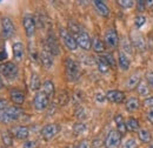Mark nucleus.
I'll return each instance as SVG.
<instances>
[{
    "instance_id": "nucleus-1",
    "label": "nucleus",
    "mask_w": 153,
    "mask_h": 148,
    "mask_svg": "<svg viewBox=\"0 0 153 148\" xmlns=\"http://www.w3.org/2000/svg\"><path fill=\"white\" fill-rule=\"evenodd\" d=\"M65 72L68 81H76L80 78V67L76 60L72 58H66L65 60Z\"/></svg>"
},
{
    "instance_id": "nucleus-2",
    "label": "nucleus",
    "mask_w": 153,
    "mask_h": 148,
    "mask_svg": "<svg viewBox=\"0 0 153 148\" xmlns=\"http://www.w3.org/2000/svg\"><path fill=\"white\" fill-rule=\"evenodd\" d=\"M22 111L19 107H7L5 111L0 112V122L1 124H7L13 120L19 119Z\"/></svg>"
},
{
    "instance_id": "nucleus-3",
    "label": "nucleus",
    "mask_w": 153,
    "mask_h": 148,
    "mask_svg": "<svg viewBox=\"0 0 153 148\" xmlns=\"http://www.w3.org/2000/svg\"><path fill=\"white\" fill-rule=\"evenodd\" d=\"M0 73L5 78L12 80L18 76V67L13 62H5V64L0 65Z\"/></svg>"
},
{
    "instance_id": "nucleus-4",
    "label": "nucleus",
    "mask_w": 153,
    "mask_h": 148,
    "mask_svg": "<svg viewBox=\"0 0 153 148\" xmlns=\"http://www.w3.org/2000/svg\"><path fill=\"white\" fill-rule=\"evenodd\" d=\"M60 37H61V40H62L64 45L70 51H76V48H78V44H76V38L70 33V31H67L65 28H61L60 30Z\"/></svg>"
},
{
    "instance_id": "nucleus-5",
    "label": "nucleus",
    "mask_w": 153,
    "mask_h": 148,
    "mask_svg": "<svg viewBox=\"0 0 153 148\" xmlns=\"http://www.w3.org/2000/svg\"><path fill=\"white\" fill-rule=\"evenodd\" d=\"M48 102H50V98L47 96L46 93H44L42 91L37 93L36 96H34V100H33L34 108L39 112L45 111L47 108V106H48Z\"/></svg>"
},
{
    "instance_id": "nucleus-6",
    "label": "nucleus",
    "mask_w": 153,
    "mask_h": 148,
    "mask_svg": "<svg viewBox=\"0 0 153 148\" xmlns=\"http://www.w3.org/2000/svg\"><path fill=\"white\" fill-rule=\"evenodd\" d=\"M120 144H121V134L118 130H111L105 139L106 148H118Z\"/></svg>"
},
{
    "instance_id": "nucleus-7",
    "label": "nucleus",
    "mask_w": 153,
    "mask_h": 148,
    "mask_svg": "<svg viewBox=\"0 0 153 148\" xmlns=\"http://www.w3.org/2000/svg\"><path fill=\"white\" fill-rule=\"evenodd\" d=\"M59 130H60V127L58 126L57 124H48L41 130V135H42V138L45 140L48 141V140L53 139L59 133Z\"/></svg>"
},
{
    "instance_id": "nucleus-8",
    "label": "nucleus",
    "mask_w": 153,
    "mask_h": 148,
    "mask_svg": "<svg viewBox=\"0 0 153 148\" xmlns=\"http://www.w3.org/2000/svg\"><path fill=\"white\" fill-rule=\"evenodd\" d=\"M1 24H2V37L5 39H8L13 36L14 33V25H13V21L8 17H5L1 20Z\"/></svg>"
},
{
    "instance_id": "nucleus-9",
    "label": "nucleus",
    "mask_w": 153,
    "mask_h": 148,
    "mask_svg": "<svg viewBox=\"0 0 153 148\" xmlns=\"http://www.w3.org/2000/svg\"><path fill=\"white\" fill-rule=\"evenodd\" d=\"M76 40L78 46H80L82 50L88 51V50L91 48V46H92L91 38H90V36H88L86 32H82V31H81V32L76 37Z\"/></svg>"
},
{
    "instance_id": "nucleus-10",
    "label": "nucleus",
    "mask_w": 153,
    "mask_h": 148,
    "mask_svg": "<svg viewBox=\"0 0 153 148\" xmlns=\"http://www.w3.org/2000/svg\"><path fill=\"white\" fill-rule=\"evenodd\" d=\"M22 25H24V30L26 36L30 38L32 37L36 32V21L31 16H26L22 20Z\"/></svg>"
},
{
    "instance_id": "nucleus-11",
    "label": "nucleus",
    "mask_w": 153,
    "mask_h": 148,
    "mask_svg": "<svg viewBox=\"0 0 153 148\" xmlns=\"http://www.w3.org/2000/svg\"><path fill=\"white\" fill-rule=\"evenodd\" d=\"M105 44L113 48V47H117L118 44H119V38H118V34L114 30H107L106 33H105Z\"/></svg>"
},
{
    "instance_id": "nucleus-12",
    "label": "nucleus",
    "mask_w": 153,
    "mask_h": 148,
    "mask_svg": "<svg viewBox=\"0 0 153 148\" xmlns=\"http://www.w3.org/2000/svg\"><path fill=\"white\" fill-rule=\"evenodd\" d=\"M106 99H107L108 101H111V102L120 104V102L124 101L125 94H124V92H121V91H115V90L108 91V92L106 93Z\"/></svg>"
},
{
    "instance_id": "nucleus-13",
    "label": "nucleus",
    "mask_w": 153,
    "mask_h": 148,
    "mask_svg": "<svg viewBox=\"0 0 153 148\" xmlns=\"http://www.w3.org/2000/svg\"><path fill=\"white\" fill-rule=\"evenodd\" d=\"M13 56H14V60L17 62L22 61L24 56H25V47L21 42H16L13 44Z\"/></svg>"
},
{
    "instance_id": "nucleus-14",
    "label": "nucleus",
    "mask_w": 153,
    "mask_h": 148,
    "mask_svg": "<svg viewBox=\"0 0 153 148\" xmlns=\"http://www.w3.org/2000/svg\"><path fill=\"white\" fill-rule=\"evenodd\" d=\"M40 60H41V64L45 68H51L52 65H53V58H52V54L47 51V50H42L40 52Z\"/></svg>"
},
{
    "instance_id": "nucleus-15",
    "label": "nucleus",
    "mask_w": 153,
    "mask_h": 148,
    "mask_svg": "<svg viewBox=\"0 0 153 148\" xmlns=\"http://www.w3.org/2000/svg\"><path fill=\"white\" fill-rule=\"evenodd\" d=\"M93 5L96 7L97 12L102 16V17H108L110 16V8L107 7V5L104 2V1H100V0H94L93 1Z\"/></svg>"
},
{
    "instance_id": "nucleus-16",
    "label": "nucleus",
    "mask_w": 153,
    "mask_h": 148,
    "mask_svg": "<svg viewBox=\"0 0 153 148\" xmlns=\"http://www.w3.org/2000/svg\"><path fill=\"white\" fill-rule=\"evenodd\" d=\"M10 96H11V100L16 105H22L25 101V94L19 90H12L10 92Z\"/></svg>"
},
{
    "instance_id": "nucleus-17",
    "label": "nucleus",
    "mask_w": 153,
    "mask_h": 148,
    "mask_svg": "<svg viewBox=\"0 0 153 148\" xmlns=\"http://www.w3.org/2000/svg\"><path fill=\"white\" fill-rule=\"evenodd\" d=\"M118 62H119V66H120V68H121L123 71H127V70L130 68V65H131L130 59H128V56H126L123 51H121V52H119V56H118Z\"/></svg>"
},
{
    "instance_id": "nucleus-18",
    "label": "nucleus",
    "mask_w": 153,
    "mask_h": 148,
    "mask_svg": "<svg viewBox=\"0 0 153 148\" xmlns=\"http://www.w3.org/2000/svg\"><path fill=\"white\" fill-rule=\"evenodd\" d=\"M140 108V101L137 99V98H130L127 101H126V111L127 112H137Z\"/></svg>"
},
{
    "instance_id": "nucleus-19",
    "label": "nucleus",
    "mask_w": 153,
    "mask_h": 148,
    "mask_svg": "<svg viewBox=\"0 0 153 148\" xmlns=\"http://www.w3.org/2000/svg\"><path fill=\"white\" fill-rule=\"evenodd\" d=\"M46 50L51 53V54H58L59 53V47L57 45L56 39L52 37H48L47 42H46Z\"/></svg>"
},
{
    "instance_id": "nucleus-20",
    "label": "nucleus",
    "mask_w": 153,
    "mask_h": 148,
    "mask_svg": "<svg viewBox=\"0 0 153 148\" xmlns=\"http://www.w3.org/2000/svg\"><path fill=\"white\" fill-rule=\"evenodd\" d=\"M14 135H16V138L19 139V140H25V139L28 138L30 130H28V128H27L26 126H19V127H17V128L14 130Z\"/></svg>"
},
{
    "instance_id": "nucleus-21",
    "label": "nucleus",
    "mask_w": 153,
    "mask_h": 148,
    "mask_svg": "<svg viewBox=\"0 0 153 148\" xmlns=\"http://www.w3.org/2000/svg\"><path fill=\"white\" fill-rule=\"evenodd\" d=\"M114 121H115V125H117V128H118V132L123 135V134H125L126 133V124H125V121H124V118L120 115V114H117L114 116Z\"/></svg>"
},
{
    "instance_id": "nucleus-22",
    "label": "nucleus",
    "mask_w": 153,
    "mask_h": 148,
    "mask_svg": "<svg viewBox=\"0 0 153 148\" xmlns=\"http://www.w3.org/2000/svg\"><path fill=\"white\" fill-rule=\"evenodd\" d=\"M1 140H2V142L6 147L13 146V135L11 134L10 130H5L1 132Z\"/></svg>"
},
{
    "instance_id": "nucleus-23",
    "label": "nucleus",
    "mask_w": 153,
    "mask_h": 148,
    "mask_svg": "<svg viewBox=\"0 0 153 148\" xmlns=\"http://www.w3.org/2000/svg\"><path fill=\"white\" fill-rule=\"evenodd\" d=\"M139 82H140V75L139 74H132L128 78V80L126 81V87L128 90H133L139 85Z\"/></svg>"
},
{
    "instance_id": "nucleus-24",
    "label": "nucleus",
    "mask_w": 153,
    "mask_h": 148,
    "mask_svg": "<svg viewBox=\"0 0 153 148\" xmlns=\"http://www.w3.org/2000/svg\"><path fill=\"white\" fill-rule=\"evenodd\" d=\"M97 64H98V70H99L100 73L105 74L108 72L110 64L107 62V60L105 58H98L97 59Z\"/></svg>"
},
{
    "instance_id": "nucleus-25",
    "label": "nucleus",
    "mask_w": 153,
    "mask_h": 148,
    "mask_svg": "<svg viewBox=\"0 0 153 148\" xmlns=\"http://www.w3.org/2000/svg\"><path fill=\"white\" fill-rule=\"evenodd\" d=\"M92 48L97 53H102L105 51V44L99 38H94L92 41Z\"/></svg>"
},
{
    "instance_id": "nucleus-26",
    "label": "nucleus",
    "mask_w": 153,
    "mask_h": 148,
    "mask_svg": "<svg viewBox=\"0 0 153 148\" xmlns=\"http://www.w3.org/2000/svg\"><path fill=\"white\" fill-rule=\"evenodd\" d=\"M42 92L46 93L48 98L53 96V94H54V85H53V82L50 81V80H46L44 82V86H42Z\"/></svg>"
},
{
    "instance_id": "nucleus-27",
    "label": "nucleus",
    "mask_w": 153,
    "mask_h": 148,
    "mask_svg": "<svg viewBox=\"0 0 153 148\" xmlns=\"http://www.w3.org/2000/svg\"><path fill=\"white\" fill-rule=\"evenodd\" d=\"M137 91L141 96H146L150 94V88L147 85V81H140L139 85L137 86Z\"/></svg>"
},
{
    "instance_id": "nucleus-28",
    "label": "nucleus",
    "mask_w": 153,
    "mask_h": 148,
    "mask_svg": "<svg viewBox=\"0 0 153 148\" xmlns=\"http://www.w3.org/2000/svg\"><path fill=\"white\" fill-rule=\"evenodd\" d=\"M138 136H139L140 141H143L144 144H149V142H151V139H152L151 133H150L147 130H139V132H138Z\"/></svg>"
},
{
    "instance_id": "nucleus-29",
    "label": "nucleus",
    "mask_w": 153,
    "mask_h": 148,
    "mask_svg": "<svg viewBox=\"0 0 153 148\" xmlns=\"http://www.w3.org/2000/svg\"><path fill=\"white\" fill-rule=\"evenodd\" d=\"M126 128L130 132H137L139 130V121L134 118H130L126 122Z\"/></svg>"
},
{
    "instance_id": "nucleus-30",
    "label": "nucleus",
    "mask_w": 153,
    "mask_h": 148,
    "mask_svg": "<svg viewBox=\"0 0 153 148\" xmlns=\"http://www.w3.org/2000/svg\"><path fill=\"white\" fill-rule=\"evenodd\" d=\"M40 88V79L37 74H32L31 76V90L32 91H38Z\"/></svg>"
},
{
    "instance_id": "nucleus-31",
    "label": "nucleus",
    "mask_w": 153,
    "mask_h": 148,
    "mask_svg": "<svg viewBox=\"0 0 153 148\" xmlns=\"http://www.w3.org/2000/svg\"><path fill=\"white\" fill-rule=\"evenodd\" d=\"M133 41L138 48H140V50H144L145 48V40H144V38L141 37L139 33H138V36L137 34L133 36Z\"/></svg>"
},
{
    "instance_id": "nucleus-32",
    "label": "nucleus",
    "mask_w": 153,
    "mask_h": 148,
    "mask_svg": "<svg viewBox=\"0 0 153 148\" xmlns=\"http://www.w3.org/2000/svg\"><path fill=\"white\" fill-rule=\"evenodd\" d=\"M145 22H146V18L144 16H138L134 20V26L137 28H140V27H143L145 25Z\"/></svg>"
},
{
    "instance_id": "nucleus-33",
    "label": "nucleus",
    "mask_w": 153,
    "mask_h": 148,
    "mask_svg": "<svg viewBox=\"0 0 153 148\" xmlns=\"http://www.w3.org/2000/svg\"><path fill=\"white\" fill-rule=\"evenodd\" d=\"M123 148H138V142L135 139H127Z\"/></svg>"
},
{
    "instance_id": "nucleus-34",
    "label": "nucleus",
    "mask_w": 153,
    "mask_h": 148,
    "mask_svg": "<svg viewBox=\"0 0 153 148\" xmlns=\"http://www.w3.org/2000/svg\"><path fill=\"white\" fill-rule=\"evenodd\" d=\"M118 4H119V6H121L124 8H131V7H133L134 1L133 0H119Z\"/></svg>"
},
{
    "instance_id": "nucleus-35",
    "label": "nucleus",
    "mask_w": 153,
    "mask_h": 148,
    "mask_svg": "<svg viewBox=\"0 0 153 148\" xmlns=\"http://www.w3.org/2000/svg\"><path fill=\"white\" fill-rule=\"evenodd\" d=\"M36 147H37V142L33 141V140L25 141V144L22 145V148H36Z\"/></svg>"
},
{
    "instance_id": "nucleus-36",
    "label": "nucleus",
    "mask_w": 153,
    "mask_h": 148,
    "mask_svg": "<svg viewBox=\"0 0 153 148\" xmlns=\"http://www.w3.org/2000/svg\"><path fill=\"white\" fill-rule=\"evenodd\" d=\"M146 81L149 82V85L153 88V72H149L146 74Z\"/></svg>"
},
{
    "instance_id": "nucleus-37",
    "label": "nucleus",
    "mask_w": 153,
    "mask_h": 148,
    "mask_svg": "<svg viewBox=\"0 0 153 148\" xmlns=\"http://www.w3.org/2000/svg\"><path fill=\"white\" fill-rule=\"evenodd\" d=\"M84 130H85V126L82 124H76V126H74V132H76V134H79V133H81Z\"/></svg>"
},
{
    "instance_id": "nucleus-38",
    "label": "nucleus",
    "mask_w": 153,
    "mask_h": 148,
    "mask_svg": "<svg viewBox=\"0 0 153 148\" xmlns=\"http://www.w3.org/2000/svg\"><path fill=\"white\" fill-rule=\"evenodd\" d=\"M144 106H145V107H153V96L147 98V99L144 101Z\"/></svg>"
},
{
    "instance_id": "nucleus-39",
    "label": "nucleus",
    "mask_w": 153,
    "mask_h": 148,
    "mask_svg": "<svg viewBox=\"0 0 153 148\" xmlns=\"http://www.w3.org/2000/svg\"><path fill=\"white\" fill-rule=\"evenodd\" d=\"M78 148H91V145H90V142H88L87 140H82V141L79 144Z\"/></svg>"
},
{
    "instance_id": "nucleus-40",
    "label": "nucleus",
    "mask_w": 153,
    "mask_h": 148,
    "mask_svg": "<svg viewBox=\"0 0 153 148\" xmlns=\"http://www.w3.org/2000/svg\"><path fill=\"white\" fill-rule=\"evenodd\" d=\"M7 108V100L5 99H0V112L5 111Z\"/></svg>"
},
{
    "instance_id": "nucleus-41",
    "label": "nucleus",
    "mask_w": 153,
    "mask_h": 148,
    "mask_svg": "<svg viewBox=\"0 0 153 148\" xmlns=\"http://www.w3.org/2000/svg\"><path fill=\"white\" fill-rule=\"evenodd\" d=\"M146 7V1H138V8L140 11H143Z\"/></svg>"
},
{
    "instance_id": "nucleus-42",
    "label": "nucleus",
    "mask_w": 153,
    "mask_h": 148,
    "mask_svg": "<svg viewBox=\"0 0 153 148\" xmlns=\"http://www.w3.org/2000/svg\"><path fill=\"white\" fill-rule=\"evenodd\" d=\"M7 59V53L5 52V51H1L0 52V61H4V60H6Z\"/></svg>"
},
{
    "instance_id": "nucleus-43",
    "label": "nucleus",
    "mask_w": 153,
    "mask_h": 148,
    "mask_svg": "<svg viewBox=\"0 0 153 148\" xmlns=\"http://www.w3.org/2000/svg\"><path fill=\"white\" fill-rule=\"evenodd\" d=\"M147 119H149V121L153 124V111H150L147 113Z\"/></svg>"
},
{
    "instance_id": "nucleus-44",
    "label": "nucleus",
    "mask_w": 153,
    "mask_h": 148,
    "mask_svg": "<svg viewBox=\"0 0 153 148\" xmlns=\"http://www.w3.org/2000/svg\"><path fill=\"white\" fill-rule=\"evenodd\" d=\"M104 100H105V99H104V96H102L101 94H98V95H97V101H100V102H102Z\"/></svg>"
},
{
    "instance_id": "nucleus-45",
    "label": "nucleus",
    "mask_w": 153,
    "mask_h": 148,
    "mask_svg": "<svg viewBox=\"0 0 153 148\" xmlns=\"http://www.w3.org/2000/svg\"><path fill=\"white\" fill-rule=\"evenodd\" d=\"M4 87V84H2V81H1V78H0V90Z\"/></svg>"
},
{
    "instance_id": "nucleus-46",
    "label": "nucleus",
    "mask_w": 153,
    "mask_h": 148,
    "mask_svg": "<svg viewBox=\"0 0 153 148\" xmlns=\"http://www.w3.org/2000/svg\"><path fill=\"white\" fill-rule=\"evenodd\" d=\"M147 148H153V144H151V145H149V146H147Z\"/></svg>"
},
{
    "instance_id": "nucleus-47",
    "label": "nucleus",
    "mask_w": 153,
    "mask_h": 148,
    "mask_svg": "<svg viewBox=\"0 0 153 148\" xmlns=\"http://www.w3.org/2000/svg\"><path fill=\"white\" fill-rule=\"evenodd\" d=\"M67 148H73V146H68Z\"/></svg>"
},
{
    "instance_id": "nucleus-48",
    "label": "nucleus",
    "mask_w": 153,
    "mask_h": 148,
    "mask_svg": "<svg viewBox=\"0 0 153 148\" xmlns=\"http://www.w3.org/2000/svg\"><path fill=\"white\" fill-rule=\"evenodd\" d=\"M0 148H5V147H0Z\"/></svg>"
}]
</instances>
